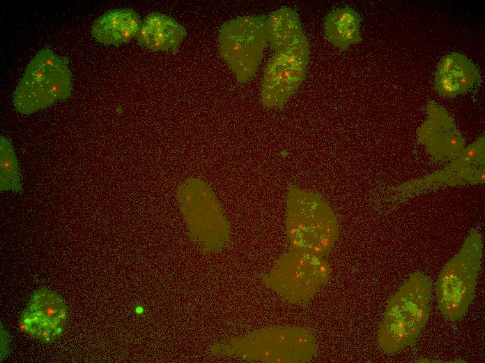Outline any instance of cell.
<instances>
[{
	"mask_svg": "<svg viewBox=\"0 0 485 363\" xmlns=\"http://www.w3.org/2000/svg\"><path fill=\"white\" fill-rule=\"evenodd\" d=\"M431 290L429 277L416 272L389 299L377 332L384 353L395 354L416 341L429 318Z\"/></svg>",
	"mask_w": 485,
	"mask_h": 363,
	"instance_id": "obj_1",
	"label": "cell"
},
{
	"mask_svg": "<svg viewBox=\"0 0 485 363\" xmlns=\"http://www.w3.org/2000/svg\"><path fill=\"white\" fill-rule=\"evenodd\" d=\"M285 228L291 250L323 257L339 234L337 218L324 198L295 185L286 192Z\"/></svg>",
	"mask_w": 485,
	"mask_h": 363,
	"instance_id": "obj_2",
	"label": "cell"
},
{
	"mask_svg": "<svg viewBox=\"0 0 485 363\" xmlns=\"http://www.w3.org/2000/svg\"><path fill=\"white\" fill-rule=\"evenodd\" d=\"M71 89L67 62L49 48H44L27 66L15 90L13 102L18 112L29 114L68 98Z\"/></svg>",
	"mask_w": 485,
	"mask_h": 363,
	"instance_id": "obj_3",
	"label": "cell"
},
{
	"mask_svg": "<svg viewBox=\"0 0 485 363\" xmlns=\"http://www.w3.org/2000/svg\"><path fill=\"white\" fill-rule=\"evenodd\" d=\"M482 241L477 232L465 239L460 251L443 267L436 285L438 306L450 321L462 318L474 298L479 272Z\"/></svg>",
	"mask_w": 485,
	"mask_h": 363,
	"instance_id": "obj_4",
	"label": "cell"
},
{
	"mask_svg": "<svg viewBox=\"0 0 485 363\" xmlns=\"http://www.w3.org/2000/svg\"><path fill=\"white\" fill-rule=\"evenodd\" d=\"M330 274V266L323 256L291 249L277 259L265 282L282 299L300 304L320 291Z\"/></svg>",
	"mask_w": 485,
	"mask_h": 363,
	"instance_id": "obj_5",
	"label": "cell"
},
{
	"mask_svg": "<svg viewBox=\"0 0 485 363\" xmlns=\"http://www.w3.org/2000/svg\"><path fill=\"white\" fill-rule=\"evenodd\" d=\"M265 17L247 15L225 22L220 29L221 55L239 82L255 74L268 44Z\"/></svg>",
	"mask_w": 485,
	"mask_h": 363,
	"instance_id": "obj_6",
	"label": "cell"
},
{
	"mask_svg": "<svg viewBox=\"0 0 485 363\" xmlns=\"http://www.w3.org/2000/svg\"><path fill=\"white\" fill-rule=\"evenodd\" d=\"M309 45L304 35L292 45L275 51L265 67L261 89V99L268 108L284 105L305 79Z\"/></svg>",
	"mask_w": 485,
	"mask_h": 363,
	"instance_id": "obj_7",
	"label": "cell"
},
{
	"mask_svg": "<svg viewBox=\"0 0 485 363\" xmlns=\"http://www.w3.org/2000/svg\"><path fill=\"white\" fill-rule=\"evenodd\" d=\"M238 344L245 355L270 362H305L317 350L313 333L301 327L268 328Z\"/></svg>",
	"mask_w": 485,
	"mask_h": 363,
	"instance_id": "obj_8",
	"label": "cell"
},
{
	"mask_svg": "<svg viewBox=\"0 0 485 363\" xmlns=\"http://www.w3.org/2000/svg\"><path fill=\"white\" fill-rule=\"evenodd\" d=\"M68 319V307L63 299L47 288L31 295L24 310L20 326L29 336L51 343L62 334Z\"/></svg>",
	"mask_w": 485,
	"mask_h": 363,
	"instance_id": "obj_9",
	"label": "cell"
},
{
	"mask_svg": "<svg viewBox=\"0 0 485 363\" xmlns=\"http://www.w3.org/2000/svg\"><path fill=\"white\" fill-rule=\"evenodd\" d=\"M418 138L429 152L440 158H455L464 149V140L450 115L435 103L428 107V118Z\"/></svg>",
	"mask_w": 485,
	"mask_h": 363,
	"instance_id": "obj_10",
	"label": "cell"
},
{
	"mask_svg": "<svg viewBox=\"0 0 485 363\" xmlns=\"http://www.w3.org/2000/svg\"><path fill=\"white\" fill-rule=\"evenodd\" d=\"M479 79L475 64L465 55L452 52L439 62L434 77L436 91L445 97H454L470 91Z\"/></svg>",
	"mask_w": 485,
	"mask_h": 363,
	"instance_id": "obj_11",
	"label": "cell"
},
{
	"mask_svg": "<svg viewBox=\"0 0 485 363\" xmlns=\"http://www.w3.org/2000/svg\"><path fill=\"white\" fill-rule=\"evenodd\" d=\"M186 34L185 27L171 17L153 13L141 21L137 38L143 47L166 51L176 50Z\"/></svg>",
	"mask_w": 485,
	"mask_h": 363,
	"instance_id": "obj_12",
	"label": "cell"
},
{
	"mask_svg": "<svg viewBox=\"0 0 485 363\" xmlns=\"http://www.w3.org/2000/svg\"><path fill=\"white\" fill-rule=\"evenodd\" d=\"M141 24L138 14L132 9L109 10L93 23L91 34L98 42L118 45L137 37Z\"/></svg>",
	"mask_w": 485,
	"mask_h": 363,
	"instance_id": "obj_13",
	"label": "cell"
},
{
	"mask_svg": "<svg viewBox=\"0 0 485 363\" xmlns=\"http://www.w3.org/2000/svg\"><path fill=\"white\" fill-rule=\"evenodd\" d=\"M360 22L358 13L350 7L334 9L325 19V36L335 47L346 49L361 40Z\"/></svg>",
	"mask_w": 485,
	"mask_h": 363,
	"instance_id": "obj_14",
	"label": "cell"
},
{
	"mask_svg": "<svg viewBox=\"0 0 485 363\" xmlns=\"http://www.w3.org/2000/svg\"><path fill=\"white\" fill-rule=\"evenodd\" d=\"M265 24L268 43L275 51L292 45L305 35L297 13L291 8L273 11Z\"/></svg>",
	"mask_w": 485,
	"mask_h": 363,
	"instance_id": "obj_15",
	"label": "cell"
},
{
	"mask_svg": "<svg viewBox=\"0 0 485 363\" xmlns=\"http://www.w3.org/2000/svg\"><path fill=\"white\" fill-rule=\"evenodd\" d=\"M1 190L20 192V173L17 160L10 142L1 137Z\"/></svg>",
	"mask_w": 485,
	"mask_h": 363,
	"instance_id": "obj_16",
	"label": "cell"
}]
</instances>
